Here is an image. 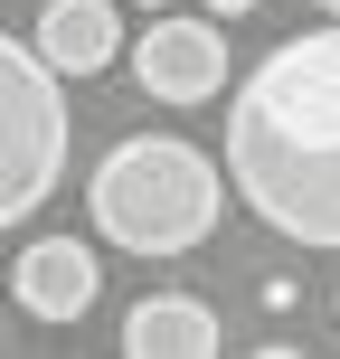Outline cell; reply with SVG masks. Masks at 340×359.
<instances>
[{"instance_id": "cell-7", "label": "cell", "mask_w": 340, "mask_h": 359, "mask_svg": "<svg viewBox=\"0 0 340 359\" xmlns=\"http://www.w3.org/2000/svg\"><path fill=\"white\" fill-rule=\"evenodd\" d=\"M29 48L48 57L57 76H104L114 57H123V10H114V0H48Z\"/></svg>"}, {"instance_id": "cell-4", "label": "cell", "mask_w": 340, "mask_h": 359, "mask_svg": "<svg viewBox=\"0 0 340 359\" xmlns=\"http://www.w3.org/2000/svg\"><path fill=\"white\" fill-rule=\"evenodd\" d=\"M132 86L151 95V104H208V95H227V29H217L208 10H151V29L132 38Z\"/></svg>"}, {"instance_id": "cell-8", "label": "cell", "mask_w": 340, "mask_h": 359, "mask_svg": "<svg viewBox=\"0 0 340 359\" xmlns=\"http://www.w3.org/2000/svg\"><path fill=\"white\" fill-rule=\"evenodd\" d=\"M198 10H208V19H246L255 0H198Z\"/></svg>"}, {"instance_id": "cell-9", "label": "cell", "mask_w": 340, "mask_h": 359, "mask_svg": "<svg viewBox=\"0 0 340 359\" xmlns=\"http://www.w3.org/2000/svg\"><path fill=\"white\" fill-rule=\"evenodd\" d=\"M132 10H170V0H132Z\"/></svg>"}, {"instance_id": "cell-6", "label": "cell", "mask_w": 340, "mask_h": 359, "mask_svg": "<svg viewBox=\"0 0 340 359\" xmlns=\"http://www.w3.org/2000/svg\"><path fill=\"white\" fill-rule=\"evenodd\" d=\"M217 350H227V331L198 293H142L123 312V359H217Z\"/></svg>"}, {"instance_id": "cell-5", "label": "cell", "mask_w": 340, "mask_h": 359, "mask_svg": "<svg viewBox=\"0 0 340 359\" xmlns=\"http://www.w3.org/2000/svg\"><path fill=\"white\" fill-rule=\"evenodd\" d=\"M10 293L29 322H86L95 293H104V255L86 246V236H29L10 265Z\"/></svg>"}, {"instance_id": "cell-3", "label": "cell", "mask_w": 340, "mask_h": 359, "mask_svg": "<svg viewBox=\"0 0 340 359\" xmlns=\"http://www.w3.org/2000/svg\"><path fill=\"white\" fill-rule=\"evenodd\" d=\"M67 180V86L29 38H0V227H29Z\"/></svg>"}, {"instance_id": "cell-11", "label": "cell", "mask_w": 340, "mask_h": 359, "mask_svg": "<svg viewBox=\"0 0 340 359\" xmlns=\"http://www.w3.org/2000/svg\"><path fill=\"white\" fill-rule=\"evenodd\" d=\"M322 19H340V0H322Z\"/></svg>"}, {"instance_id": "cell-2", "label": "cell", "mask_w": 340, "mask_h": 359, "mask_svg": "<svg viewBox=\"0 0 340 359\" xmlns=\"http://www.w3.org/2000/svg\"><path fill=\"white\" fill-rule=\"evenodd\" d=\"M217 208H227V170L198 142H179V133H132L86 180L95 236L123 246V255H151V265L161 255H198L217 236Z\"/></svg>"}, {"instance_id": "cell-10", "label": "cell", "mask_w": 340, "mask_h": 359, "mask_svg": "<svg viewBox=\"0 0 340 359\" xmlns=\"http://www.w3.org/2000/svg\"><path fill=\"white\" fill-rule=\"evenodd\" d=\"M0 350H10V312H0Z\"/></svg>"}, {"instance_id": "cell-1", "label": "cell", "mask_w": 340, "mask_h": 359, "mask_svg": "<svg viewBox=\"0 0 340 359\" xmlns=\"http://www.w3.org/2000/svg\"><path fill=\"white\" fill-rule=\"evenodd\" d=\"M227 189L274 236L340 255V19L284 38L227 95Z\"/></svg>"}]
</instances>
